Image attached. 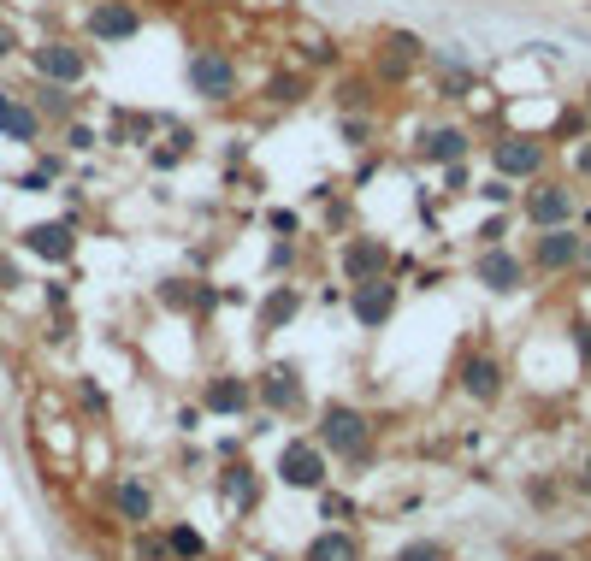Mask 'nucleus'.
<instances>
[{
    "label": "nucleus",
    "instance_id": "46",
    "mask_svg": "<svg viewBox=\"0 0 591 561\" xmlns=\"http://www.w3.org/2000/svg\"><path fill=\"white\" fill-rule=\"evenodd\" d=\"M18 48H24V42H18V30H6V24H0V60H12Z\"/></svg>",
    "mask_w": 591,
    "mask_h": 561
},
{
    "label": "nucleus",
    "instance_id": "32",
    "mask_svg": "<svg viewBox=\"0 0 591 561\" xmlns=\"http://www.w3.org/2000/svg\"><path fill=\"white\" fill-rule=\"evenodd\" d=\"M509 231H515V207H503V213H491L479 231H473V243L479 249H497V243H509Z\"/></svg>",
    "mask_w": 591,
    "mask_h": 561
},
{
    "label": "nucleus",
    "instance_id": "48",
    "mask_svg": "<svg viewBox=\"0 0 591 561\" xmlns=\"http://www.w3.org/2000/svg\"><path fill=\"white\" fill-rule=\"evenodd\" d=\"M574 485H580V491H586V497H591V455H586V461H580V479H574Z\"/></svg>",
    "mask_w": 591,
    "mask_h": 561
},
{
    "label": "nucleus",
    "instance_id": "19",
    "mask_svg": "<svg viewBox=\"0 0 591 561\" xmlns=\"http://www.w3.org/2000/svg\"><path fill=\"white\" fill-rule=\"evenodd\" d=\"M314 95V71H302V65H272L261 77V101L266 107H302Z\"/></svg>",
    "mask_w": 591,
    "mask_h": 561
},
{
    "label": "nucleus",
    "instance_id": "33",
    "mask_svg": "<svg viewBox=\"0 0 591 561\" xmlns=\"http://www.w3.org/2000/svg\"><path fill=\"white\" fill-rule=\"evenodd\" d=\"M166 308H178V313H190L196 308V278H160V290H154Z\"/></svg>",
    "mask_w": 591,
    "mask_h": 561
},
{
    "label": "nucleus",
    "instance_id": "39",
    "mask_svg": "<svg viewBox=\"0 0 591 561\" xmlns=\"http://www.w3.org/2000/svg\"><path fill=\"white\" fill-rule=\"evenodd\" d=\"M396 561H444V544H432V538H414V544H402Z\"/></svg>",
    "mask_w": 591,
    "mask_h": 561
},
{
    "label": "nucleus",
    "instance_id": "51",
    "mask_svg": "<svg viewBox=\"0 0 591 561\" xmlns=\"http://www.w3.org/2000/svg\"><path fill=\"white\" fill-rule=\"evenodd\" d=\"M580 113H586V125H591V83H586V95H580Z\"/></svg>",
    "mask_w": 591,
    "mask_h": 561
},
{
    "label": "nucleus",
    "instance_id": "5",
    "mask_svg": "<svg viewBox=\"0 0 591 561\" xmlns=\"http://www.w3.org/2000/svg\"><path fill=\"white\" fill-rule=\"evenodd\" d=\"M314 443L326 455H343V461H361V449L373 443V420L355 408V402H326L320 420H314Z\"/></svg>",
    "mask_w": 591,
    "mask_h": 561
},
{
    "label": "nucleus",
    "instance_id": "24",
    "mask_svg": "<svg viewBox=\"0 0 591 561\" xmlns=\"http://www.w3.org/2000/svg\"><path fill=\"white\" fill-rule=\"evenodd\" d=\"M302 561H361V544L349 538V532H314L308 538V550H302Z\"/></svg>",
    "mask_w": 591,
    "mask_h": 561
},
{
    "label": "nucleus",
    "instance_id": "29",
    "mask_svg": "<svg viewBox=\"0 0 591 561\" xmlns=\"http://www.w3.org/2000/svg\"><path fill=\"white\" fill-rule=\"evenodd\" d=\"M337 136H343V148H373V142H379V119H373V113H361V119L343 113V119H337Z\"/></svg>",
    "mask_w": 591,
    "mask_h": 561
},
{
    "label": "nucleus",
    "instance_id": "49",
    "mask_svg": "<svg viewBox=\"0 0 591 561\" xmlns=\"http://www.w3.org/2000/svg\"><path fill=\"white\" fill-rule=\"evenodd\" d=\"M580 231H591V201H580V219H574Z\"/></svg>",
    "mask_w": 591,
    "mask_h": 561
},
{
    "label": "nucleus",
    "instance_id": "40",
    "mask_svg": "<svg viewBox=\"0 0 591 561\" xmlns=\"http://www.w3.org/2000/svg\"><path fill=\"white\" fill-rule=\"evenodd\" d=\"M77 402H83L89 414H107V390H101L95 378H77Z\"/></svg>",
    "mask_w": 591,
    "mask_h": 561
},
{
    "label": "nucleus",
    "instance_id": "50",
    "mask_svg": "<svg viewBox=\"0 0 591 561\" xmlns=\"http://www.w3.org/2000/svg\"><path fill=\"white\" fill-rule=\"evenodd\" d=\"M580 272H591V231H586V249H580Z\"/></svg>",
    "mask_w": 591,
    "mask_h": 561
},
{
    "label": "nucleus",
    "instance_id": "36",
    "mask_svg": "<svg viewBox=\"0 0 591 561\" xmlns=\"http://www.w3.org/2000/svg\"><path fill=\"white\" fill-rule=\"evenodd\" d=\"M266 231L272 237H302V213L296 207H266Z\"/></svg>",
    "mask_w": 591,
    "mask_h": 561
},
{
    "label": "nucleus",
    "instance_id": "2",
    "mask_svg": "<svg viewBox=\"0 0 591 561\" xmlns=\"http://www.w3.org/2000/svg\"><path fill=\"white\" fill-rule=\"evenodd\" d=\"M24 65H30V77H48V83L83 89L89 71H95V54H89L77 36H36V42L24 48Z\"/></svg>",
    "mask_w": 591,
    "mask_h": 561
},
{
    "label": "nucleus",
    "instance_id": "13",
    "mask_svg": "<svg viewBox=\"0 0 591 561\" xmlns=\"http://www.w3.org/2000/svg\"><path fill=\"white\" fill-rule=\"evenodd\" d=\"M18 249L42 266H71L77 260V225L71 219H42V225H24L18 231Z\"/></svg>",
    "mask_w": 591,
    "mask_h": 561
},
{
    "label": "nucleus",
    "instance_id": "43",
    "mask_svg": "<svg viewBox=\"0 0 591 561\" xmlns=\"http://www.w3.org/2000/svg\"><path fill=\"white\" fill-rule=\"evenodd\" d=\"M42 296H48V308H54V313L71 308V284H60V278H48V290H42Z\"/></svg>",
    "mask_w": 591,
    "mask_h": 561
},
{
    "label": "nucleus",
    "instance_id": "26",
    "mask_svg": "<svg viewBox=\"0 0 591 561\" xmlns=\"http://www.w3.org/2000/svg\"><path fill=\"white\" fill-rule=\"evenodd\" d=\"M373 95H379L373 71H361V77H355V71H343V77H337V107H343V113H355V107L367 113V107H373Z\"/></svg>",
    "mask_w": 591,
    "mask_h": 561
},
{
    "label": "nucleus",
    "instance_id": "4",
    "mask_svg": "<svg viewBox=\"0 0 591 561\" xmlns=\"http://www.w3.org/2000/svg\"><path fill=\"white\" fill-rule=\"evenodd\" d=\"M485 160H491V172H497V178H509V184H532V178H544V172H550V142H544L538 130H503V136L485 148Z\"/></svg>",
    "mask_w": 591,
    "mask_h": 561
},
{
    "label": "nucleus",
    "instance_id": "38",
    "mask_svg": "<svg viewBox=\"0 0 591 561\" xmlns=\"http://www.w3.org/2000/svg\"><path fill=\"white\" fill-rule=\"evenodd\" d=\"M136 561H172V550H166V538H154V532H142L136 526V550H131Z\"/></svg>",
    "mask_w": 591,
    "mask_h": 561
},
{
    "label": "nucleus",
    "instance_id": "10",
    "mask_svg": "<svg viewBox=\"0 0 591 561\" xmlns=\"http://www.w3.org/2000/svg\"><path fill=\"white\" fill-rule=\"evenodd\" d=\"M391 243L385 237H373V231H355V237H343V249H337V272H343V284H367V278H391Z\"/></svg>",
    "mask_w": 591,
    "mask_h": 561
},
{
    "label": "nucleus",
    "instance_id": "14",
    "mask_svg": "<svg viewBox=\"0 0 591 561\" xmlns=\"http://www.w3.org/2000/svg\"><path fill=\"white\" fill-rule=\"evenodd\" d=\"M456 384H461V396H473V402H497L509 378H503V361L491 349H467L456 367Z\"/></svg>",
    "mask_w": 591,
    "mask_h": 561
},
{
    "label": "nucleus",
    "instance_id": "42",
    "mask_svg": "<svg viewBox=\"0 0 591 561\" xmlns=\"http://www.w3.org/2000/svg\"><path fill=\"white\" fill-rule=\"evenodd\" d=\"M18 284H24V272H18V260H12V254L0 249V296H6V290H18Z\"/></svg>",
    "mask_w": 591,
    "mask_h": 561
},
{
    "label": "nucleus",
    "instance_id": "11",
    "mask_svg": "<svg viewBox=\"0 0 591 561\" xmlns=\"http://www.w3.org/2000/svg\"><path fill=\"white\" fill-rule=\"evenodd\" d=\"M420 65H426V42H420L414 30H385V36H379V60H373V83L396 89V83H408Z\"/></svg>",
    "mask_w": 591,
    "mask_h": 561
},
{
    "label": "nucleus",
    "instance_id": "47",
    "mask_svg": "<svg viewBox=\"0 0 591 561\" xmlns=\"http://www.w3.org/2000/svg\"><path fill=\"white\" fill-rule=\"evenodd\" d=\"M320 508H326V520H343V514H349V497H326Z\"/></svg>",
    "mask_w": 591,
    "mask_h": 561
},
{
    "label": "nucleus",
    "instance_id": "41",
    "mask_svg": "<svg viewBox=\"0 0 591 561\" xmlns=\"http://www.w3.org/2000/svg\"><path fill=\"white\" fill-rule=\"evenodd\" d=\"M444 195H473V172H467V160H461V166H444Z\"/></svg>",
    "mask_w": 591,
    "mask_h": 561
},
{
    "label": "nucleus",
    "instance_id": "44",
    "mask_svg": "<svg viewBox=\"0 0 591 561\" xmlns=\"http://www.w3.org/2000/svg\"><path fill=\"white\" fill-rule=\"evenodd\" d=\"M574 178L591 184V136H586V142H574Z\"/></svg>",
    "mask_w": 591,
    "mask_h": 561
},
{
    "label": "nucleus",
    "instance_id": "45",
    "mask_svg": "<svg viewBox=\"0 0 591 561\" xmlns=\"http://www.w3.org/2000/svg\"><path fill=\"white\" fill-rule=\"evenodd\" d=\"M219 302H225V296H219L213 284H201V278H196V308H190V313H213Z\"/></svg>",
    "mask_w": 591,
    "mask_h": 561
},
{
    "label": "nucleus",
    "instance_id": "30",
    "mask_svg": "<svg viewBox=\"0 0 591 561\" xmlns=\"http://www.w3.org/2000/svg\"><path fill=\"white\" fill-rule=\"evenodd\" d=\"M219 497H231L237 508H255V473L249 467H225L219 473Z\"/></svg>",
    "mask_w": 591,
    "mask_h": 561
},
{
    "label": "nucleus",
    "instance_id": "7",
    "mask_svg": "<svg viewBox=\"0 0 591 561\" xmlns=\"http://www.w3.org/2000/svg\"><path fill=\"white\" fill-rule=\"evenodd\" d=\"M580 249H586V231H580V225L532 231V249H526V266H532L538 278H568V272H580Z\"/></svg>",
    "mask_w": 591,
    "mask_h": 561
},
{
    "label": "nucleus",
    "instance_id": "17",
    "mask_svg": "<svg viewBox=\"0 0 591 561\" xmlns=\"http://www.w3.org/2000/svg\"><path fill=\"white\" fill-rule=\"evenodd\" d=\"M255 402H261L266 414H290V408H302V378L290 361H272L255 384Z\"/></svg>",
    "mask_w": 591,
    "mask_h": 561
},
{
    "label": "nucleus",
    "instance_id": "21",
    "mask_svg": "<svg viewBox=\"0 0 591 561\" xmlns=\"http://www.w3.org/2000/svg\"><path fill=\"white\" fill-rule=\"evenodd\" d=\"M302 308H308V296H302V284H266L261 296V331H290L296 319H302Z\"/></svg>",
    "mask_w": 591,
    "mask_h": 561
},
{
    "label": "nucleus",
    "instance_id": "37",
    "mask_svg": "<svg viewBox=\"0 0 591 561\" xmlns=\"http://www.w3.org/2000/svg\"><path fill=\"white\" fill-rule=\"evenodd\" d=\"M12 189H24V195H48V189H60V178H54V172H42V166H30V172H18V178H12Z\"/></svg>",
    "mask_w": 591,
    "mask_h": 561
},
{
    "label": "nucleus",
    "instance_id": "12",
    "mask_svg": "<svg viewBox=\"0 0 591 561\" xmlns=\"http://www.w3.org/2000/svg\"><path fill=\"white\" fill-rule=\"evenodd\" d=\"M402 308V284L396 278H367V284H349V313L361 331H385Z\"/></svg>",
    "mask_w": 591,
    "mask_h": 561
},
{
    "label": "nucleus",
    "instance_id": "15",
    "mask_svg": "<svg viewBox=\"0 0 591 561\" xmlns=\"http://www.w3.org/2000/svg\"><path fill=\"white\" fill-rule=\"evenodd\" d=\"M467 154H473V130L456 125V119L420 130V160H426V166H438V172H444V166H461Z\"/></svg>",
    "mask_w": 591,
    "mask_h": 561
},
{
    "label": "nucleus",
    "instance_id": "35",
    "mask_svg": "<svg viewBox=\"0 0 591 561\" xmlns=\"http://www.w3.org/2000/svg\"><path fill=\"white\" fill-rule=\"evenodd\" d=\"M290 266H296V237H272V243H266V272L284 278Z\"/></svg>",
    "mask_w": 591,
    "mask_h": 561
},
{
    "label": "nucleus",
    "instance_id": "28",
    "mask_svg": "<svg viewBox=\"0 0 591 561\" xmlns=\"http://www.w3.org/2000/svg\"><path fill=\"white\" fill-rule=\"evenodd\" d=\"M60 148H66V154H95V148H107V142H101V130L89 125V119H66V125H60Z\"/></svg>",
    "mask_w": 591,
    "mask_h": 561
},
{
    "label": "nucleus",
    "instance_id": "53",
    "mask_svg": "<svg viewBox=\"0 0 591 561\" xmlns=\"http://www.w3.org/2000/svg\"><path fill=\"white\" fill-rule=\"evenodd\" d=\"M219 6H243V0H219Z\"/></svg>",
    "mask_w": 591,
    "mask_h": 561
},
{
    "label": "nucleus",
    "instance_id": "23",
    "mask_svg": "<svg viewBox=\"0 0 591 561\" xmlns=\"http://www.w3.org/2000/svg\"><path fill=\"white\" fill-rule=\"evenodd\" d=\"M113 508H119V520L136 532V526L154 520V491H148L136 473H119V479H113Z\"/></svg>",
    "mask_w": 591,
    "mask_h": 561
},
{
    "label": "nucleus",
    "instance_id": "1",
    "mask_svg": "<svg viewBox=\"0 0 591 561\" xmlns=\"http://www.w3.org/2000/svg\"><path fill=\"white\" fill-rule=\"evenodd\" d=\"M515 219H521L526 231H556V225H574L580 219V189L574 178H532L521 184V201H515Z\"/></svg>",
    "mask_w": 591,
    "mask_h": 561
},
{
    "label": "nucleus",
    "instance_id": "52",
    "mask_svg": "<svg viewBox=\"0 0 591 561\" xmlns=\"http://www.w3.org/2000/svg\"><path fill=\"white\" fill-rule=\"evenodd\" d=\"M532 561H562V556H532Z\"/></svg>",
    "mask_w": 591,
    "mask_h": 561
},
{
    "label": "nucleus",
    "instance_id": "20",
    "mask_svg": "<svg viewBox=\"0 0 591 561\" xmlns=\"http://www.w3.org/2000/svg\"><path fill=\"white\" fill-rule=\"evenodd\" d=\"M24 101H30L48 125H66V119H77V107H83V95H77V89H66V83H48V77H30Z\"/></svg>",
    "mask_w": 591,
    "mask_h": 561
},
{
    "label": "nucleus",
    "instance_id": "18",
    "mask_svg": "<svg viewBox=\"0 0 591 561\" xmlns=\"http://www.w3.org/2000/svg\"><path fill=\"white\" fill-rule=\"evenodd\" d=\"M160 130H166V113H113V125L101 130V142L107 148H148V142H160Z\"/></svg>",
    "mask_w": 591,
    "mask_h": 561
},
{
    "label": "nucleus",
    "instance_id": "31",
    "mask_svg": "<svg viewBox=\"0 0 591 561\" xmlns=\"http://www.w3.org/2000/svg\"><path fill=\"white\" fill-rule=\"evenodd\" d=\"M166 550L178 561H201L207 556V538H201L196 526H172V532H166Z\"/></svg>",
    "mask_w": 591,
    "mask_h": 561
},
{
    "label": "nucleus",
    "instance_id": "6",
    "mask_svg": "<svg viewBox=\"0 0 591 561\" xmlns=\"http://www.w3.org/2000/svg\"><path fill=\"white\" fill-rule=\"evenodd\" d=\"M142 36V6L136 0H89L83 12V42L95 48H125Z\"/></svg>",
    "mask_w": 591,
    "mask_h": 561
},
{
    "label": "nucleus",
    "instance_id": "8",
    "mask_svg": "<svg viewBox=\"0 0 591 561\" xmlns=\"http://www.w3.org/2000/svg\"><path fill=\"white\" fill-rule=\"evenodd\" d=\"M473 278H479V290H491V296H521L526 278H532V266H526L521 249L497 243V249H479V254H473Z\"/></svg>",
    "mask_w": 591,
    "mask_h": 561
},
{
    "label": "nucleus",
    "instance_id": "16",
    "mask_svg": "<svg viewBox=\"0 0 591 561\" xmlns=\"http://www.w3.org/2000/svg\"><path fill=\"white\" fill-rule=\"evenodd\" d=\"M0 136L12 142V148H42V136H48V119L24 101V95H12V89H0Z\"/></svg>",
    "mask_w": 591,
    "mask_h": 561
},
{
    "label": "nucleus",
    "instance_id": "25",
    "mask_svg": "<svg viewBox=\"0 0 591 561\" xmlns=\"http://www.w3.org/2000/svg\"><path fill=\"white\" fill-rule=\"evenodd\" d=\"M586 136H591V125H586V113H580V101H574V107H556V125L544 130L550 148H574V142H586Z\"/></svg>",
    "mask_w": 591,
    "mask_h": 561
},
{
    "label": "nucleus",
    "instance_id": "9",
    "mask_svg": "<svg viewBox=\"0 0 591 561\" xmlns=\"http://www.w3.org/2000/svg\"><path fill=\"white\" fill-rule=\"evenodd\" d=\"M278 479H284L290 491H326V479H331L326 449H320L314 437H290V443L278 449Z\"/></svg>",
    "mask_w": 591,
    "mask_h": 561
},
{
    "label": "nucleus",
    "instance_id": "27",
    "mask_svg": "<svg viewBox=\"0 0 591 561\" xmlns=\"http://www.w3.org/2000/svg\"><path fill=\"white\" fill-rule=\"evenodd\" d=\"M296 65H302V71H337L343 54H337V42H331V36H314V30H308V36H302V48H296Z\"/></svg>",
    "mask_w": 591,
    "mask_h": 561
},
{
    "label": "nucleus",
    "instance_id": "34",
    "mask_svg": "<svg viewBox=\"0 0 591 561\" xmlns=\"http://www.w3.org/2000/svg\"><path fill=\"white\" fill-rule=\"evenodd\" d=\"M473 195H479L485 207H515V201H521V184H509V178H497V172H491L485 184H473Z\"/></svg>",
    "mask_w": 591,
    "mask_h": 561
},
{
    "label": "nucleus",
    "instance_id": "22",
    "mask_svg": "<svg viewBox=\"0 0 591 561\" xmlns=\"http://www.w3.org/2000/svg\"><path fill=\"white\" fill-rule=\"evenodd\" d=\"M249 402H255V384L237 373H219L201 384V408L207 414H249Z\"/></svg>",
    "mask_w": 591,
    "mask_h": 561
},
{
    "label": "nucleus",
    "instance_id": "3",
    "mask_svg": "<svg viewBox=\"0 0 591 561\" xmlns=\"http://www.w3.org/2000/svg\"><path fill=\"white\" fill-rule=\"evenodd\" d=\"M184 83L201 107H231L243 95V71H237V54L231 48H196L190 65H184Z\"/></svg>",
    "mask_w": 591,
    "mask_h": 561
}]
</instances>
